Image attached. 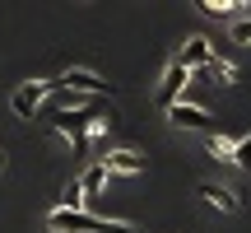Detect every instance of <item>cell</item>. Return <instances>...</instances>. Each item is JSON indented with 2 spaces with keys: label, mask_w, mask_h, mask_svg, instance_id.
Returning <instances> with one entry per match:
<instances>
[{
  "label": "cell",
  "mask_w": 251,
  "mask_h": 233,
  "mask_svg": "<svg viewBox=\"0 0 251 233\" xmlns=\"http://www.w3.org/2000/svg\"><path fill=\"white\" fill-rule=\"evenodd\" d=\"M47 229L51 233H140L135 224H121V219H102L93 210H61V205L47 215Z\"/></svg>",
  "instance_id": "6da1fadb"
},
{
  "label": "cell",
  "mask_w": 251,
  "mask_h": 233,
  "mask_svg": "<svg viewBox=\"0 0 251 233\" xmlns=\"http://www.w3.org/2000/svg\"><path fill=\"white\" fill-rule=\"evenodd\" d=\"M56 84H61L65 93H79V98H84V93H112V89H117V84H107L98 70H89V65H65V70L51 80V89H56Z\"/></svg>",
  "instance_id": "7a4b0ae2"
},
{
  "label": "cell",
  "mask_w": 251,
  "mask_h": 233,
  "mask_svg": "<svg viewBox=\"0 0 251 233\" xmlns=\"http://www.w3.org/2000/svg\"><path fill=\"white\" fill-rule=\"evenodd\" d=\"M47 93H51V80H28V84H19V89L9 93V112H14L19 121H33V112L47 103Z\"/></svg>",
  "instance_id": "3957f363"
},
{
  "label": "cell",
  "mask_w": 251,
  "mask_h": 233,
  "mask_svg": "<svg viewBox=\"0 0 251 233\" xmlns=\"http://www.w3.org/2000/svg\"><path fill=\"white\" fill-rule=\"evenodd\" d=\"M191 84V70L186 65H177V61H168V70H163V80H158V89H153V98H158V108L168 112L172 103H181V89Z\"/></svg>",
  "instance_id": "277c9868"
},
{
  "label": "cell",
  "mask_w": 251,
  "mask_h": 233,
  "mask_svg": "<svg viewBox=\"0 0 251 233\" xmlns=\"http://www.w3.org/2000/svg\"><path fill=\"white\" fill-rule=\"evenodd\" d=\"M200 201L209 210H219V215H237L242 210V196L233 187H224V182H200Z\"/></svg>",
  "instance_id": "5b68a950"
},
{
  "label": "cell",
  "mask_w": 251,
  "mask_h": 233,
  "mask_svg": "<svg viewBox=\"0 0 251 233\" xmlns=\"http://www.w3.org/2000/svg\"><path fill=\"white\" fill-rule=\"evenodd\" d=\"M98 163H102L107 177H140L144 173V154H135V149H112L107 159H98Z\"/></svg>",
  "instance_id": "8992f818"
},
{
  "label": "cell",
  "mask_w": 251,
  "mask_h": 233,
  "mask_svg": "<svg viewBox=\"0 0 251 233\" xmlns=\"http://www.w3.org/2000/svg\"><path fill=\"white\" fill-rule=\"evenodd\" d=\"M214 56H219V52L209 47V37H186V42H181V52H177V65H186V70L196 75V70H205Z\"/></svg>",
  "instance_id": "52a82bcc"
},
{
  "label": "cell",
  "mask_w": 251,
  "mask_h": 233,
  "mask_svg": "<svg viewBox=\"0 0 251 233\" xmlns=\"http://www.w3.org/2000/svg\"><path fill=\"white\" fill-rule=\"evenodd\" d=\"M168 121L172 126H186V131H209V108H200V103H172L168 108Z\"/></svg>",
  "instance_id": "ba28073f"
},
{
  "label": "cell",
  "mask_w": 251,
  "mask_h": 233,
  "mask_svg": "<svg viewBox=\"0 0 251 233\" xmlns=\"http://www.w3.org/2000/svg\"><path fill=\"white\" fill-rule=\"evenodd\" d=\"M102 187H107V173H102V163L93 159L89 168L79 173V191H84V201H89V196H102Z\"/></svg>",
  "instance_id": "9c48e42d"
},
{
  "label": "cell",
  "mask_w": 251,
  "mask_h": 233,
  "mask_svg": "<svg viewBox=\"0 0 251 233\" xmlns=\"http://www.w3.org/2000/svg\"><path fill=\"white\" fill-rule=\"evenodd\" d=\"M196 9H205L209 19H233L237 9H251V5H242V0H196Z\"/></svg>",
  "instance_id": "30bf717a"
},
{
  "label": "cell",
  "mask_w": 251,
  "mask_h": 233,
  "mask_svg": "<svg viewBox=\"0 0 251 233\" xmlns=\"http://www.w3.org/2000/svg\"><path fill=\"white\" fill-rule=\"evenodd\" d=\"M233 145H237V135H224V131H209L205 135V149L214 154V159H224V163L233 159Z\"/></svg>",
  "instance_id": "8fae6325"
},
{
  "label": "cell",
  "mask_w": 251,
  "mask_h": 233,
  "mask_svg": "<svg viewBox=\"0 0 251 233\" xmlns=\"http://www.w3.org/2000/svg\"><path fill=\"white\" fill-rule=\"evenodd\" d=\"M112 121H117V116H112V112H93V116H84V140H98V135H107L112 131Z\"/></svg>",
  "instance_id": "7c38bea8"
},
{
  "label": "cell",
  "mask_w": 251,
  "mask_h": 233,
  "mask_svg": "<svg viewBox=\"0 0 251 233\" xmlns=\"http://www.w3.org/2000/svg\"><path fill=\"white\" fill-rule=\"evenodd\" d=\"M205 75H214L219 84H237V80H242V70H237L233 61H224V56H214V61L205 65Z\"/></svg>",
  "instance_id": "4fadbf2b"
},
{
  "label": "cell",
  "mask_w": 251,
  "mask_h": 233,
  "mask_svg": "<svg viewBox=\"0 0 251 233\" xmlns=\"http://www.w3.org/2000/svg\"><path fill=\"white\" fill-rule=\"evenodd\" d=\"M61 210H84V191H79V177H70L61 187Z\"/></svg>",
  "instance_id": "5bb4252c"
},
{
  "label": "cell",
  "mask_w": 251,
  "mask_h": 233,
  "mask_svg": "<svg viewBox=\"0 0 251 233\" xmlns=\"http://www.w3.org/2000/svg\"><path fill=\"white\" fill-rule=\"evenodd\" d=\"M228 163H233V168H251V131H247V135H237L233 159H228Z\"/></svg>",
  "instance_id": "9a60e30c"
},
{
  "label": "cell",
  "mask_w": 251,
  "mask_h": 233,
  "mask_svg": "<svg viewBox=\"0 0 251 233\" xmlns=\"http://www.w3.org/2000/svg\"><path fill=\"white\" fill-rule=\"evenodd\" d=\"M233 42H242V47H251V19H233Z\"/></svg>",
  "instance_id": "2e32d148"
},
{
  "label": "cell",
  "mask_w": 251,
  "mask_h": 233,
  "mask_svg": "<svg viewBox=\"0 0 251 233\" xmlns=\"http://www.w3.org/2000/svg\"><path fill=\"white\" fill-rule=\"evenodd\" d=\"M0 168H5V149H0Z\"/></svg>",
  "instance_id": "e0dca14e"
}]
</instances>
